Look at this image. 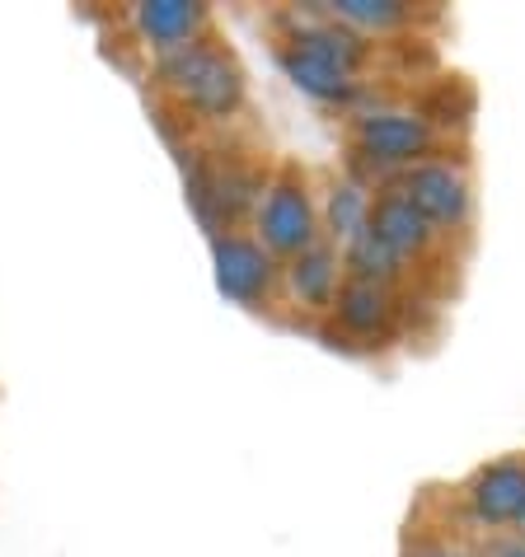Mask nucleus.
<instances>
[{
  "instance_id": "obj_1",
  "label": "nucleus",
  "mask_w": 525,
  "mask_h": 557,
  "mask_svg": "<svg viewBox=\"0 0 525 557\" xmlns=\"http://www.w3.org/2000/svg\"><path fill=\"white\" fill-rule=\"evenodd\" d=\"M183 169V193H188L193 215L203 221L207 239L240 230L244 221H254V211L262 202L272 169L258 164L254 154L240 150H207V146H183L179 150Z\"/></svg>"
},
{
  "instance_id": "obj_2",
  "label": "nucleus",
  "mask_w": 525,
  "mask_h": 557,
  "mask_svg": "<svg viewBox=\"0 0 525 557\" xmlns=\"http://www.w3.org/2000/svg\"><path fill=\"white\" fill-rule=\"evenodd\" d=\"M150 81H156L183 113L216 122V127L235 122L244 113V103H249V75H244L240 57L216 38H197L188 48L156 57Z\"/></svg>"
},
{
  "instance_id": "obj_3",
  "label": "nucleus",
  "mask_w": 525,
  "mask_h": 557,
  "mask_svg": "<svg viewBox=\"0 0 525 557\" xmlns=\"http://www.w3.org/2000/svg\"><path fill=\"white\" fill-rule=\"evenodd\" d=\"M352 178L376 188V178H399L404 169L431 160L437 127L413 108H366L352 117Z\"/></svg>"
},
{
  "instance_id": "obj_4",
  "label": "nucleus",
  "mask_w": 525,
  "mask_h": 557,
  "mask_svg": "<svg viewBox=\"0 0 525 557\" xmlns=\"http://www.w3.org/2000/svg\"><path fill=\"white\" fill-rule=\"evenodd\" d=\"M249 230L277 262H291L296 253L315 249V244L323 239L319 235V207H315L310 183H305V174L296 164L272 169V178H268V188H262V202L254 211Z\"/></svg>"
},
{
  "instance_id": "obj_5",
  "label": "nucleus",
  "mask_w": 525,
  "mask_h": 557,
  "mask_svg": "<svg viewBox=\"0 0 525 557\" xmlns=\"http://www.w3.org/2000/svg\"><path fill=\"white\" fill-rule=\"evenodd\" d=\"M211 276L216 290L244 309L272 305V296L282 290V262L244 230H225V235L211 239Z\"/></svg>"
},
{
  "instance_id": "obj_6",
  "label": "nucleus",
  "mask_w": 525,
  "mask_h": 557,
  "mask_svg": "<svg viewBox=\"0 0 525 557\" xmlns=\"http://www.w3.org/2000/svg\"><path fill=\"white\" fill-rule=\"evenodd\" d=\"M390 183L423 211V221L437 230V235H451V230L469 225L474 188H469V174H465V164L460 160H441V154H431V160L404 169V174L390 178Z\"/></svg>"
},
{
  "instance_id": "obj_7",
  "label": "nucleus",
  "mask_w": 525,
  "mask_h": 557,
  "mask_svg": "<svg viewBox=\"0 0 525 557\" xmlns=\"http://www.w3.org/2000/svg\"><path fill=\"white\" fill-rule=\"evenodd\" d=\"M282 48H296V52L315 57V61H329V66L347 71V75H362L366 61H370V38L357 34V28H347V24H338L319 0L286 14Z\"/></svg>"
},
{
  "instance_id": "obj_8",
  "label": "nucleus",
  "mask_w": 525,
  "mask_h": 557,
  "mask_svg": "<svg viewBox=\"0 0 525 557\" xmlns=\"http://www.w3.org/2000/svg\"><path fill=\"white\" fill-rule=\"evenodd\" d=\"M127 24L150 57H169L197 38H211V5L203 0H136L127 10Z\"/></svg>"
},
{
  "instance_id": "obj_9",
  "label": "nucleus",
  "mask_w": 525,
  "mask_h": 557,
  "mask_svg": "<svg viewBox=\"0 0 525 557\" xmlns=\"http://www.w3.org/2000/svg\"><path fill=\"white\" fill-rule=\"evenodd\" d=\"M465 506L488 530H512V524H521L525 520V459L484 463L465 487Z\"/></svg>"
},
{
  "instance_id": "obj_10",
  "label": "nucleus",
  "mask_w": 525,
  "mask_h": 557,
  "mask_svg": "<svg viewBox=\"0 0 525 557\" xmlns=\"http://www.w3.org/2000/svg\"><path fill=\"white\" fill-rule=\"evenodd\" d=\"M366 230H370V235H376L394 258H404L408 268H413L418 258H427L431 244H437V230L423 221V211L413 207L408 197L394 188V183H380V188L370 193V221H366Z\"/></svg>"
},
{
  "instance_id": "obj_11",
  "label": "nucleus",
  "mask_w": 525,
  "mask_h": 557,
  "mask_svg": "<svg viewBox=\"0 0 525 557\" xmlns=\"http://www.w3.org/2000/svg\"><path fill=\"white\" fill-rule=\"evenodd\" d=\"M338 286H343V253L329 239H319L315 249L282 262V290L305 314H329L338 300Z\"/></svg>"
},
{
  "instance_id": "obj_12",
  "label": "nucleus",
  "mask_w": 525,
  "mask_h": 557,
  "mask_svg": "<svg viewBox=\"0 0 525 557\" xmlns=\"http://www.w3.org/2000/svg\"><path fill=\"white\" fill-rule=\"evenodd\" d=\"M329 314L347 337H357V343H376V337L390 333L394 319H399L394 286H376V282L343 276V286H338V300H333Z\"/></svg>"
},
{
  "instance_id": "obj_13",
  "label": "nucleus",
  "mask_w": 525,
  "mask_h": 557,
  "mask_svg": "<svg viewBox=\"0 0 525 557\" xmlns=\"http://www.w3.org/2000/svg\"><path fill=\"white\" fill-rule=\"evenodd\" d=\"M277 66H282L286 81L296 85L301 95H310L315 103L347 108V103L362 99V75H347V71L329 66V61H315V57H305L296 48H282V42H277Z\"/></svg>"
},
{
  "instance_id": "obj_14",
  "label": "nucleus",
  "mask_w": 525,
  "mask_h": 557,
  "mask_svg": "<svg viewBox=\"0 0 525 557\" xmlns=\"http://www.w3.org/2000/svg\"><path fill=\"white\" fill-rule=\"evenodd\" d=\"M370 193H376V188L362 183V178H352V174L329 183L323 207H319V235L329 239L333 249H343L352 235H362V230H366V221H370Z\"/></svg>"
},
{
  "instance_id": "obj_15",
  "label": "nucleus",
  "mask_w": 525,
  "mask_h": 557,
  "mask_svg": "<svg viewBox=\"0 0 525 557\" xmlns=\"http://www.w3.org/2000/svg\"><path fill=\"white\" fill-rule=\"evenodd\" d=\"M343 276H357V282H376V286H399L408 276V262L394 258L384 244L370 235V230H362V235H352L343 249Z\"/></svg>"
},
{
  "instance_id": "obj_16",
  "label": "nucleus",
  "mask_w": 525,
  "mask_h": 557,
  "mask_svg": "<svg viewBox=\"0 0 525 557\" xmlns=\"http://www.w3.org/2000/svg\"><path fill=\"white\" fill-rule=\"evenodd\" d=\"M338 24L357 28V34L376 38V34H394V28L413 24V5L404 0H319Z\"/></svg>"
},
{
  "instance_id": "obj_17",
  "label": "nucleus",
  "mask_w": 525,
  "mask_h": 557,
  "mask_svg": "<svg viewBox=\"0 0 525 557\" xmlns=\"http://www.w3.org/2000/svg\"><path fill=\"white\" fill-rule=\"evenodd\" d=\"M408 557H478V553L460 548V544H445V539H431V544H413Z\"/></svg>"
},
{
  "instance_id": "obj_18",
  "label": "nucleus",
  "mask_w": 525,
  "mask_h": 557,
  "mask_svg": "<svg viewBox=\"0 0 525 557\" xmlns=\"http://www.w3.org/2000/svg\"><path fill=\"white\" fill-rule=\"evenodd\" d=\"M478 557H525V534H506V539H492V544L478 553Z\"/></svg>"
},
{
  "instance_id": "obj_19",
  "label": "nucleus",
  "mask_w": 525,
  "mask_h": 557,
  "mask_svg": "<svg viewBox=\"0 0 525 557\" xmlns=\"http://www.w3.org/2000/svg\"><path fill=\"white\" fill-rule=\"evenodd\" d=\"M516 534H525V520H521V524H516Z\"/></svg>"
}]
</instances>
